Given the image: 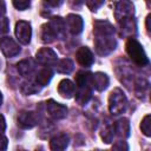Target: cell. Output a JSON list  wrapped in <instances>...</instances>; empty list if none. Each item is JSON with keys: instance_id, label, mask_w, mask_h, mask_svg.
Instances as JSON below:
<instances>
[{"instance_id": "1", "label": "cell", "mask_w": 151, "mask_h": 151, "mask_svg": "<svg viewBox=\"0 0 151 151\" xmlns=\"http://www.w3.org/2000/svg\"><path fill=\"white\" fill-rule=\"evenodd\" d=\"M125 48H126V53L129 54L130 59L138 66H145L149 64V58H147L144 48L142 47L139 41L136 40L134 38H130L126 41Z\"/></svg>"}, {"instance_id": "2", "label": "cell", "mask_w": 151, "mask_h": 151, "mask_svg": "<svg viewBox=\"0 0 151 151\" xmlns=\"http://www.w3.org/2000/svg\"><path fill=\"white\" fill-rule=\"evenodd\" d=\"M127 99L125 93L119 88L116 87L109 96V110L112 114H120L126 110Z\"/></svg>"}, {"instance_id": "3", "label": "cell", "mask_w": 151, "mask_h": 151, "mask_svg": "<svg viewBox=\"0 0 151 151\" xmlns=\"http://www.w3.org/2000/svg\"><path fill=\"white\" fill-rule=\"evenodd\" d=\"M133 14H134V6L130 1H119L116 2L114 7V18L117 21L124 26L131 21H133Z\"/></svg>"}, {"instance_id": "4", "label": "cell", "mask_w": 151, "mask_h": 151, "mask_svg": "<svg viewBox=\"0 0 151 151\" xmlns=\"http://www.w3.org/2000/svg\"><path fill=\"white\" fill-rule=\"evenodd\" d=\"M94 46H96V51L99 55H107L116 48L117 41L113 38V35H111V37L96 35Z\"/></svg>"}, {"instance_id": "5", "label": "cell", "mask_w": 151, "mask_h": 151, "mask_svg": "<svg viewBox=\"0 0 151 151\" xmlns=\"http://www.w3.org/2000/svg\"><path fill=\"white\" fill-rule=\"evenodd\" d=\"M35 59L37 61L45 66V67H48V66H54L58 61V58H57V53L50 48V47H42L40 48L37 54H35Z\"/></svg>"}, {"instance_id": "6", "label": "cell", "mask_w": 151, "mask_h": 151, "mask_svg": "<svg viewBox=\"0 0 151 151\" xmlns=\"http://www.w3.org/2000/svg\"><path fill=\"white\" fill-rule=\"evenodd\" d=\"M15 37L22 44V45H27L31 41V37H32V28H31V24L28 21L25 20H20L15 24Z\"/></svg>"}, {"instance_id": "7", "label": "cell", "mask_w": 151, "mask_h": 151, "mask_svg": "<svg viewBox=\"0 0 151 151\" xmlns=\"http://www.w3.org/2000/svg\"><path fill=\"white\" fill-rule=\"evenodd\" d=\"M39 123V116L32 111H22L18 116V126L21 129H32Z\"/></svg>"}, {"instance_id": "8", "label": "cell", "mask_w": 151, "mask_h": 151, "mask_svg": "<svg viewBox=\"0 0 151 151\" xmlns=\"http://www.w3.org/2000/svg\"><path fill=\"white\" fill-rule=\"evenodd\" d=\"M0 48H1V52L4 53V55L7 58L15 57L20 52L19 45L11 37H4L0 39Z\"/></svg>"}, {"instance_id": "9", "label": "cell", "mask_w": 151, "mask_h": 151, "mask_svg": "<svg viewBox=\"0 0 151 151\" xmlns=\"http://www.w3.org/2000/svg\"><path fill=\"white\" fill-rule=\"evenodd\" d=\"M46 110L50 113V116L54 119H63L67 116V107L60 103H57L54 100H48L46 103Z\"/></svg>"}, {"instance_id": "10", "label": "cell", "mask_w": 151, "mask_h": 151, "mask_svg": "<svg viewBox=\"0 0 151 151\" xmlns=\"http://www.w3.org/2000/svg\"><path fill=\"white\" fill-rule=\"evenodd\" d=\"M65 24H66L70 33H72L73 35L79 34L84 27L83 18L80 15H77V14H68L65 19Z\"/></svg>"}, {"instance_id": "11", "label": "cell", "mask_w": 151, "mask_h": 151, "mask_svg": "<svg viewBox=\"0 0 151 151\" xmlns=\"http://www.w3.org/2000/svg\"><path fill=\"white\" fill-rule=\"evenodd\" d=\"M76 57H77V61L81 66H85V67H90L93 64V61H94V57H93L92 51L88 47H86V46L80 47L77 51Z\"/></svg>"}, {"instance_id": "12", "label": "cell", "mask_w": 151, "mask_h": 151, "mask_svg": "<svg viewBox=\"0 0 151 151\" xmlns=\"http://www.w3.org/2000/svg\"><path fill=\"white\" fill-rule=\"evenodd\" d=\"M58 93L63 98H72L76 94V84L70 79H63L58 85Z\"/></svg>"}, {"instance_id": "13", "label": "cell", "mask_w": 151, "mask_h": 151, "mask_svg": "<svg viewBox=\"0 0 151 151\" xmlns=\"http://www.w3.org/2000/svg\"><path fill=\"white\" fill-rule=\"evenodd\" d=\"M94 35H101V37H111L114 34V27L109 21L98 20L94 22Z\"/></svg>"}, {"instance_id": "14", "label": "cell", "mask_w": 151, "mask_h": 151, "mask_svg": "<svg viewBox=\"0 0 151 151\" xmlns=\"http://www.w3.org/2000/svg\"><path fill=\"white\" fill-rule=\"evenodd\" d=\"M113 130L114 133L119 137V138H127L130 136V122L127 118H120L118 119L114 125H113Z\"/></svg>"}, {"instance_id": "15", "label": "cell", "mask_w": 151, "mask_h": 151, "mask_svg": "<svg viewBox=\"0 0 151 151\" xmlns=\"http://www.w3.org/2000/svg\"><path fill=\"white\" fill-rule=\"evenodd\" d=\"M17 68H18V72L22 77L31 78V76H33L35 72V64L31 59H24V60L18 63Z\"/></svg>"}, {"instance_id": "16", "label": "cell", "mask_w": 151, "mask_h": 151, "mask_svg": "<svg viewBox=\"0 0 151 151\" xmlns=\"http://www.w3.org/2000/svg\"><path fill=\"white\" fill-rule=\"evenodd\" d=\"M76 85L77 87H84V88H93V78L92 73L79 71L76 74Z\"/></svg>"}, {"instance_id": "17", "label": "cell", "mask_w": 151, "mask_h": 151, "mask_svg": "<svg viewBox=\"0 0 151 151\" xmlns=\"http://www.w3.org/2000/svg\"><path fill=\"white\" fill-rule=\"evenodd\" d=\"M68 142H70V139L66 133H59L51 139L50 146L53 151H64L67 147Z\"/></svg>"}, {"instance_id": "18", "label": "cell", "mask_w": 151, "mask_h": 151, "mask_svg": "<svg viewBox=\"0 0 151 151\" xmlns=\"http://www.w3.org/2000/svg\"><path fill=\"white\" fill-rule=\"evenodd\" d=\"M50 27L52 28L55 38H63L64 34H65V31H66V24H65V20L60 17H54L51 19V21L48 22Z\"/></svg>"}, {"instance_id": "19", "label": "cell", "mask_w": 151, "mask_h": 151, "mask_svg": "<svg viewBox=\"0 0 151 151\" xmlns=\"http://www.w3.org/2000/svg\"><path fill=\"white\" fill-rule=\"evenodd\" d=\"M92 78H93V87L97 91H104L110 84V79H109L107 74H105L103 72L92 73Z\"/></svg>"}, {"instance_id": "20", "label": "cell", "mask_w": 151, "mask_h": 151, "mask_svg": "<svg viewBox=\"0 0 151 151\" xmlns=\"http://www.w3.org/2000/svg\"><path fill=\"white\" fill-rule=\"evenodd\" d=\"M52 77H53L52 70H51L50 67H45V68L40 70V71L37 73V76H35V83H37L39 86H45V85H47V84L51 81Z\"/></svg>"}, {"instance_id": "21", "label": "cell", "mask_w": 151, "mask_h": 151, "mask_svg": "<svg viewBox=\"0 0 151 151\" xmlns=\"http://www.w3.org/2000/svg\"><path fill=\"white\" fill-rule=\"evenodd\" d=\"M55 70L57 72L59 73H64V74H67L70 73L72 70H73V61L68 58H64V59H60L57 61L55 64Z\"/></svg>"}, {"instance_id": "22", "label": "cell", "mask_w": 151, "mask_h": 151, "mask_svg": "<svg viewBox=\"0 0 151 151\" xmlns=\"http://www.w3.org/2000/svg\"><path fill=\"white\" fill-rule=\"evenodd\" d=\"M92 97V88H84L79 87L76 92V100L80 105H85Z\"/></svg>"}, {"instance_id": "23", "label": "cell", "mask_w": 151, "mask_h": 151, "mask_svg": "<svg viewBox=\"0 0 151 151\" xmlns=\"http://www.w3.org/2000/svg\"><path fill=\"white\" fill-rule=\"evenodd\" d=\"M40 38H41V41L46 42V44H50L55 39V35H54V33H53V31H52V28L50 27L48 24H44L41 26Z\"/></svg>"}, {"instance_id": "24", "label": "cell", "mask_w": 151, "mask_h": 151, "mask_svg": "<svg viewBox=\"0 0 151 151\" xmlns=\"http://www.w3.org/2000/svg\"><path fill=\"white\" fill-rule=\"evenodd\" d=\"M40 91V86L37 83H31V81H25L21 85V92L24 94H33Z\"/></svg>"}, {"instance_id": "25", "label": "cell", "mask_w": 151, "mask_h": 151, "mask_svg": "<svg viewBox=\"0 0 151 151\" xmlns=\"http://www.w3.org/2000/svg\"><path fill=\"white\" fill-rule=\"evenodd\" d=\"M140 130L146 137L151 136V116L150 114H146L143 118V120L140 123Z\"/></svg>"}, {"instance_id": "26", "label": "cell", "mask_w": 151, "mask_h": 151, "mask_svg": "<svg viewBox=\"0 0 151 151\" xmlns=\"http://www.w3.org/2000/svg\"><path fill=\"white\" fill-rule=\"evenodd\" d=\"M113 136H114L113 126H106V127L101 131V133H100V137H101L103 142L106 143V144H109V143H111V142L113 140Z\"/></svg>"}, {"instance_id": "27", "label": "cell", "mask_w": 151, "mask_h": 151, "mask_svg": "<svg viewBox=\"0 0 151 151\" xmlns=\"http://www.w3.org/2000/svg\"><path fill=\"white\" fill-rule=\"evenodd\" d=\"M13 6L19 11H25L31 6V2L27 1V0H14Z\"/></svg>"}, {"instance_id": "28", "label": "cell", "mask_w": 151, "mask_h": 151, "mask_svg": "<svg viewBox=\"0 0 151 151\" xmlns=\"http://www.w3.org/2000/svg\"><path fill=\"white\" fill-rule=\"evenodd\" d=\"M111 151H129V145L125 140H119L113 144Z\"/></svg>"}, {"instance_id": "29", "label": "cell", "mask_w": 151, "mask_h": 151, "mask_svg": "<svg viewBox=\"0 0 151 151\" xmlns=\"http://www.w3.org/2000/svg\"><path fill=\"white\" fill-rule=\"evenodd\" d=\"M9 31V21L6 17H0V33H7Z\"/></svg>"}, {"instance_id": "30", "label": "cell", "mask_w": 151, "mask_h": 151, "mask_svg": "<svg viewBox=\"0 0 151 151\" xmlns=\"http://www.w3.org/2000/svg\"><path fill=\"white\" fill-rule=\"evenodd\" d=\"M86 5L88 6V8H90L91 11H97L100 6L104 5V1H96V0L93 1V0H91V1H87Z\"/></svg>"}, {"instance_id": "31", "label": "cell", "mask_w": 151, "mask_h": 151, "mask_svg": "<svg viewBox=\"0 0 151 151\" xmlns=\"http://www.w3.org/2000/svg\"><path fill=\"white\" fill-rule=\"evenodd\" d=\"M8 140L4 134H0V151H5L7 149Z\"/></svg>"}, {"instance_id": "32", "label": "cell", "mask_w": 151, "mask_h": 151, "mask_svg": "<svg viewBox=\"0 0 151 151\" xmlns=\"http://www.w3.org/2000/svg\"><path fill=\"white\" fill-rule=\"evenodd\" d=\"M6 130V120H5V117L0 113V134H2Z\"/></svg>"}, {"instance_id": "33", "label": "cell", "mask_w": 151, "mask_h": 151, "mask_svg": "<svg viewBox=\"0 0 151 151\" xmlns=\"http://www.w3.org/2000/svg\"><path fill=\"white\" fill-rule=\"evenodd\" d=\"M146 29H147V32L151 31V14H149L146 17Z\"/></svg>"}, {"instance_id": "34", "label": "cell", "mask_w": 151, "mask_h": 151, "mask_svg": "<svg viewBox=\"0 0 151 151\" xmlns=\"http://www.w3.org/2000/svg\"><path fill=\"white\" fill-rule=\"evenodd\" d=\"M6 12V5L4 1H0V17H2Z\"/></svg>"}, {"instance_id": "35", "label": "cell", "mask_w": 151, "mask_h": 151, "mask_svg": "<svg viewBox=\"0 0 151 151\" xmlns=\"http://www.w3.org/2000/svg\"><path fill=\"white\" fill-rule=\"evenodd\" d=\"M46 5H51V6H59L63 4V1H46Z\"/></svg>"}, {"instance_id": "36", "label": "cell", "mask_w": 151, "mask_h": 151, "mask_svg": "<svg viewBox=\"0 0 151 151\" xmlns=\"http://www.w3.org/2000/svg\"><path fill=\"white\" fill-rule=\"evenodd\" d=\"M2 104V93L0 92V105Z\"/></svg>"}]
</instances>
